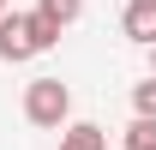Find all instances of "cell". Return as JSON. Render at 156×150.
<instances>
[{"mask_svg":"<svg viewBox=\"0 0 156 150\" xmlns=\"http://www.w3.org/2000/svg\"><path fill=\"white\" fill-rule=\"evenodd\" d=\"M54 42H60V30L42 18V12H6V18H0V60H6V66L48 54Z\"/></svg>","mask_w":156,"mask_h":150,"instance_id":"cell-1","label":"cell"},{"mask_svg":"<svg viewBox=\"0 0 156 150\" xmlns=\"http://www.w3.org/2000/svg\"><path fill=\"white\" fill-rule=\"evenodd\" d=\"M66 114H72V90H66L60 78H30V84H24V120H30V126L60 132Z\"/></svg>","mask_w":156,"mask_h":150,"instance_id":"cell-2","label":"cell"},{"mask_svg":"<svg viewBox=\"0 0 156 150\" xmlns=\"http://www.w3.org/2000/svg\"><path fill=\"white\" fill-rule=\"evenodd\" d=\"M120 30L144 48H156V0H126V12H120Z\"/></svg>","mask_w":156,"mask_h":150,"instance_id":"cell-3","label":"cell"},{"mask_svg":"<svg viewBox=\"0 0 156 150\" xmlns=\"http://www.w3.org/2000/svg\"><path fill=\"white\" fill-rule=\"evenodd\" d=\"M60 150H108V132H102L96 120H78V126L60 132Z\"/></svg>","mask_w":156,"mask_h":150,"instance_id":"cell-4","label":"cell"},{"mask_svg":"<svg viewBox=\"0 0 156 150\" xmlns=\"http://www.w3.org/2000/svg\"><path fill=\"white\" fill-rule=\"evenodd\" d=\"M36 12L54 24V30H66V24H78V18H84V0H36Z\"/></svg>","mask_w":156,"mask_h":150,"instance_id":"cell-5","label":"cell"},{"mask_svg":"<svg viewBox=\"0 0 156 150\" xmlns=\"http://www.w3.org/2000/svg\"><path fill=\"white\" fill-rule=\"evenodd\" d=\"M132 114H138V120H156V78L132 84Z\"/></svg>","mask_w":156,"mask_h":150,"instance_id":"cell-6","label":"cell"},{"mask_svg":"<svg viewBox=\"0 0 156 150\" xmlns=\"http://www.w3.org/2000/svg\"><path fill=\"white\" fill-rule=\"evenodd\" d=\"M126 150H156V120H138V114H132V126H126Z\"/></svg>","mask_w":156,"mask_h":150,"instance_id":"cell-7","label":"cell"},{"mask_svg":"<svg viewBox=\"0 0 156 150\" xmlns=\"http://www.w3.org/2000/svg\"><path fill=\"white\" fill-rule=\"evenodd\" d=\"M150 78H156V48H150Z\"/></svg>","mask_w":156,"mask_h":150,"instance_id":"cell-8","label":"cell"},{"mask_svg":"<svg viewBox=\"0 0 156 150\" xmlns=\"http://www.w3.org/2000/svg\"><path fill=\"white\" fill-rule=\"evenodd\" d=\"M0 18H6V0H0Z\"/></svg>","mask_w":156,"mask_h":150,"instance_id":"cell-9","label":"cell"}]
</instances>
